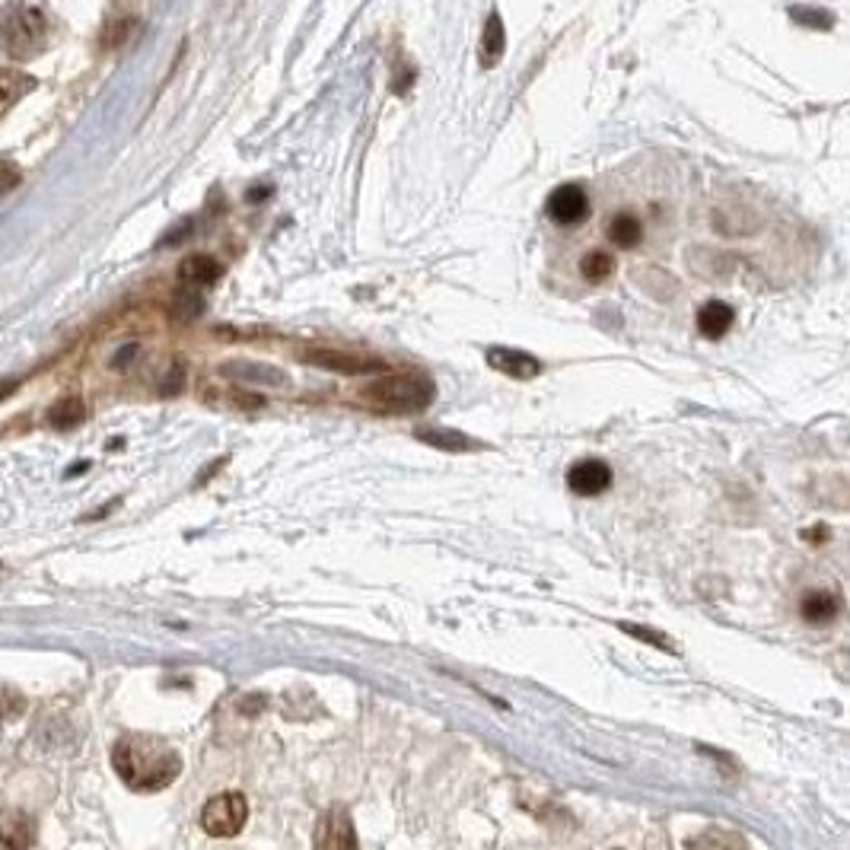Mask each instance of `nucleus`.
Instances as JSON below:
<instances>
[{"mask_svg": "<svg viewBox=\"0 0 850 850\" xmlns=\"http://www.w3.org/2000/svg\"><path fill=\"white\" fill-rule=\"evenodd\" d=\"M51 39V20L36 3H10L3 13V48L10 58L26 61L42 54Z\"/></svg>", "mask_w": 850, "mask_h": 850, "instance_id": "obj_3", "label": "nucleus"}, {"mask_svg": "<svg viewBox=\"0 0 850 850\" xmlns=\"http://www.w3.org/2000/svg\"><path fill=\"white\" fill-rule=\"evenodd\" d=\"M545 211H549L554 223L574 226V223L590 217V195L580 185H560V188H554L552 195H549Z\"/></svg>", "mask_w": 850, "mask_h": 850, "instance_id": "obj_6", "label": "nucleus"}, {"mask_svg": "<svg viewBox=\"0 0 850 850\" xmlns=\"http://www.w3.org/2000/svg\"><path fill=\"white\" fill-rule=\"evenodd\" d=\"M488 364L497 370V373H504V377H510V380H535L539 373H542V360L539 357H532V354H526V350H519V347H488Z\"/></svg>", "mask_w": 850, "mask_h": 850, "instance_id": "obj_8", "label": "nucleus"}, {"mask_svg": "<svg viewBox=\"0 0 850 850\" xmlns=\"http://www.w3.org/2000/svg\"><path fill=\"white\" fill-rule=\"evenodd\" d=\"M415 436L433 446V449H446V453H478L484 443L475 440V436H466L459 430H449V427H418Z\"/></svg>", "mask_w": 850, "mask_h": 850, "instance_id": "obj_11", "label": "nucleus"}, {"mask_svg": "<svg viewBox=\"0 0 850 850\" xmlns=\"http://www.w3.org/2000/svg\"><path fill=\"white\" fill-rule=\"evenodd\" d=\"M504 48H507L504 20H501L497 13H491L488 23H484V33H481V51H478L481 64H484V67H497L501 58H504Z\"/></svg>", "mask_w": 850, "mask_h": 850, "instance_id": "obj_15", "label": "nucleus"}, {"mask_svg": "<svg viewBox=\"0 0 850 850\" xmlns=\"http://www.w3.org/2000/svg\"><path fill=\"white\" fill-rule=\"evenodd\" d=\"M223 377H233V380H243V383H256V385H291V377L278 367H268V364H243V360H233V364H223L220 367Z\"/></svg>", "mask_w": 850, "mask_h": 850, "instance_id": "obj_13", "label": "nucleus"}, {"mask_svg": "<svg viewBox=\"0 0 850 850\" xmlns=\"http://www.w3.org/2000/svg\"><path fill=\"white\" fill-rule=\"evenodd\" d=\"M249 822V800L239 790H226L211 797L201 809V828L211 838H236Z\"/></svg>", "mask_w": 850, "mask_h": 850, "instance_id": "obj_4", "label": "nucleus"}, {"mask_svg": "<svg viewBox=\"0 0 850 850\" xmlns=\"http://www.w3.org/2000/svg\"><path fill=\"white\" fill-rule=\"evenodd\" d=\"M612 271H615V258L608 256L605 249H593V252H587V256L580 258V274H583L590 284L608 281Z\"/></svg>", "mask_w": 850, "mask_h": 850, "instance_id": "obj_19", "label": "nucleus"}, {"mask_svg": "<svg viewBox=\"0 0 850 850\" xmlns=\"http://www.w3.org/2000/svg\"><path fill=\"white\" fill-rule=\"evenodd\" d=\"M0 84H3V112H10V109L20 102V96H26V93L36 86V81L26 77V74H20V71H3Z\"/></svg>", "mask_w": 850, "mask_h": 850, "instance_id": "obj_20", "label": "nucleus"}, {"mask_svg": "<svg viewBox=\"0 0 850 850\" xmlns=\"http://www.w3.org/2000/svg\"><path fill=\"white\" fill-rule=\"evenodd\" d=\"M621 631H625V635H631V638L646 640V643H653V646H660V650H676V646H673V640L663 638V635H656V631H650V628H635V625L621 621Z\"/></svg>", "mask_w": 850, "mask_h": 850, "instance_id": "obj_22", "label": "nucleus"}, {"mask_svg": "<svg viewBox=\"0 0 850 850\" xmlns=\"http://www.w3.org/2000/svg\"><path fill=\"white\" fill-rule=\"evenodd\" d=\"M567 488L580 497H599L612 488V468L602 459H580L567 471Z\"/></svg>", "mask_w": 850, "mask_h": 850, "instance_id": "obj_7", "label": "nucleus"}, {"mask_svg": "<svg viewBox=\"0 0 850 850\" xmlns=\"http://www.w3.org/2000/svg\"><path fill=\"white\" fill-rule=\"evenodd\" d=\"M841 612H845V602H841V595L831 593V590H809V593L800 599V615H803V621L812 625V628H822V625L838 621Z\"/></svg>", "mask_w": 850, "mask_h": 850, "instance_id": "obj_10", "label": "nucleus"}, {"mask_svg": "<svg viewBox=\"0 0 850 850\" xmlns=\"http://www.w3.org/2000/svg\"><path fill=\"white\" fill-rule=\"evenodd\" d=\"M223 278V264L213 256H188L182 264H178V281L188 284V287H211Z\"/></svg>", "mask_w": 850, "mask_h": 850, "instance_id": "obj_12", "label": "nucleus"}, {"mask_svg": "<svg viewBox=\"0 0 850 850\" xmlns=\"http://www.w3.org/2000/svg\"><path fill=\"white\" fill-rule=\"evenodd\" d=\"M732 319H736V312H732L729 303L711 299V303H704V306L698 309V332H701L704 338L717 341L732 329Z\"/></svg>", "mask_w": 850, "mask_h": 850, "instance_id": "obj_14", "label": "nucleus"}, {"mask_svg": "<svg viewBox=\"0 0 850 850\" xmlns=\"http://www.w3.org/2000/svg\"><path fill=\"white\" fill-rule=\"evenodd\" d=\"M691 845H732V848H742L746 841L742 838H732V835H714V831H707V835H701V838H694Z\"/></svg>", "mask_w": 850, "mask_h": 850, "instance_id": "obj_23", "label": "nucleus"}, {"mask_svg": "<svg viewBox=\"0 0 850 850\" xmlns=\"http://www.w3.org/2000/svg\"><path fill=\"white\" fill-rule=\"evenodd\" d=\"M112 767L134 793H160L182 774V759L157 736L128 732L112 749Z\"/></svg>", "mask_w": 850, "mask_h": 850, "instance_id": "obj_1", "label": "nucleus"}, {"mask_svg": "<svg viewBox=\"0 0 850 850\" xmlns=\"http://www.w3.org/2000/svg\"><path fill=\"white\" fill-rule=\"evenodd\" d=\"M303 364L319 367V370H332L344 377H364V373H385L389 364L380 357H367V354H350V350H332V347H306L297 354Z\"/></svg>", "mask_w": 850, "mask_h": 850, "instance_id": "obj_5", "label": "nucleus"}, {"mask_svg": "<svg viewBox=\"0 0 850 850\" xmlns=\"http://www.w3.org/2000/svg\"><path fill=\"white\" fill-rule=\"evenodd\" d=\"M433 383L424 373H392L364 389V402L380 415H421L433 402Z\"/></svg>", "mask_w": 850, "mask_h": 850, "instance_id": "obj_2", "label": "nucleus"}, {"mask_svg": "<svg viewBox=\"0 0 850 850\" xmlns=\"http://www.w3.org/2000/svg\"><path fill=\"white\" fill-rule=\"evenodd\" d=\"M134 36H137V20H134V16H122V20H112V23L102 29L99 45H102L106 51H119V48H125Z\"/></svg>", "mask_w": 850, "mask_h": 850, "instance_id": "obj_18", "label": "nucleus"}, {"mask_svg": "<svg viewBox=\"0 0 850 850\" xmlns=\"http://www.w3.org/2000/svg\"><path fill=\"white\" fill-rule=\"evenodd\" d=\"M3 170H7V185H3V192H13V185H16V178H20V175H16V170H13V163H10V160L3 163Z\"/></svg>", "mask_w": 850, "mask_h": 850, "instance_id": "obj_24", "label": "nucleus"}, {"mask_svg": "<svg viewBox=\"0 0 850 850\" xmlns=\"http://www.w3.org/2000/svg\"><path fill=\"white\" fill-rule=\"evenodd\" d=\"M172 312H175V319L192 322V319H198L205 312V297L198 291H178L175 299H172Z\"/></svg>", "mask_w": 850, "mask_h": 850, "instance_id": "obj_21", "label": "nucleus"}, {"mask_svg": "<svg viewBox=\"0 0 850 850\" xmlns=\"http://www.w3.org/2000/svg\"><path fill=\"white\" fill-rule=\"evenodd\" d=\"M316 848L322 850H338V848H357V831L350 825V815L344 809H332L319 818L316 828Z\"/></svg>", "mask_w": 850, "mask_h": 850, "instance_id": "obj_9", "label": "nucleus"}, {"mask_svg": "<svg viewBox=\"0 0 850 850\" xmlns=\"http://www.w3.org/2000/svg\"><path fill=\"white\" fill-rule=\"evenodd\" d=\"M605 233H608V239H612L618 249H635V246H640V239H643V223H640L638 213L621 211L608 220Z\"/></svg>", "mask_w": 850, "mask_h": 850, "instance_id": "obj_16", "label": "nucleus"}, {"mask_svg": "<svg viewBox=\"0 0 850 850\" xmlns=\"http://www.w3.org/2000/svg\"><path fill=\"white\" fill-rule=\"evenodd\" d=\"M84 398H81L77 392H67V395H61V398L48 408V424L54 427V430H74V427L84 421Z\"/></svg>", "mask_w": 850, "mask_h": 850, "instance_id": "obj_17", "label": "nucleus"}]
</instances>
